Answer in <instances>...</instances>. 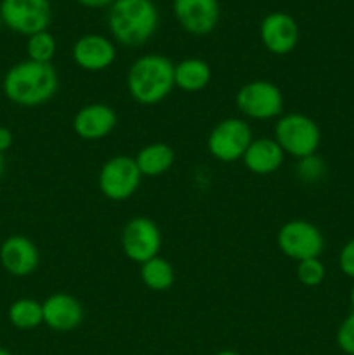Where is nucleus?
Masks as SVG:
<instances>
[{
	"mask_svg": "<svg viewBox=\"0 0 354 355\" xmlns=\"http://www.w3.org/2000/svg\"><path fill=\"white\" fill-rule=\"evenodd\" d=\"M349 300H351V305H353V311H354V283H353V288H351V293H349Z\"/></svg>",
	"mask_w": 354,
	"mask_h": 355,
	"instance_id": "c756f323",
	"label": "nucleus"
},
{
	"mask_svg": "<svg viewBox=\"0 0 354 355\" xmlns=\"http://www.w3.org/2000/svg\"><path fill=\"white\" fill-rule=\"evenodd\" d=\"M142 173L132 156L118 155L103 163L97 175L101 194L110 201H125L137 193Z\"/></svg>",
	"mask_w": 354,
	"mask_h": 355,
	"instance_id": "0eeeda50",
	"label": "nucleus"
},
{
	"mask_svg": "<svg viewBox=\"0 0 354 355\" xmlns=\"http://www.w3.org/2000/svg\"><path fill=\"white\" fill-rule=\"evenodd\" d=\"M44 324L52 331L68 333L78 328L83 321V307L76 297L69 293H54L42 302Z\"/></svg>",
	"mask_w": 354,
	"mask_h": 355,
	"instance_id": "dca6fc26",
	"label": "nucleus"
},
{
	"mask_svg": "<svg viewBox=\"0 0 354 355\" xmlns=\"http://www.w3.org/2000/svg\"><path fill=\"white\" fill-rule=\"evenodd\" d=\"M339 267L344 276L354 279V238L342 246L339 253Z\"/></svg>",
	"mask_w": 354,
	"mask_h": 355,
	"instance_id": "a878e982",
	"label": "nucleus"
},
{
	"mask_svg": "<svg viewBox=\"0 0 354 355\" xmlns=\"http://www.w3.org/2000/svg\"><path fill=\"white\" fill-rule=\"evenodd\" d=\"M3 175V155H0V179Z\"/></svg>",
	"mask_w": 354,
	"mask_h": 355,
	"instance_id": "7c9ffc66",
	"label": "nucleus"
},
{
	"mask_svg": "<svg viewBox=\"0 0 354 355\" xmlns=\"http://www.w3.org/2000/svg\"><path fill=\"white\" fill-rule=\"evenodd\" d=\"M212 69L200 58H187L174 66V83L183 92H200L210 83Z\"/></svg>",
	"mask_w": 354,
	"mask_h": 355,
	"instance_id": "6ab92c4d",
	"label": "nucleus"
},
{
	"mask_svg": "<svg viewBox=\"0 0 354 355\" xmlns=\"http://www.w3.org/2000/svg\"><path fill=\"white\" fill-rule=\"evenodd\" d=\"M14 135L12 132L7 127H0V155H3L6 151H9L12 148Z\"/></svg>",
	"mask_w": 354,
	"mask_h": 355,
	"instance_id": "bb28decb",
	"label": "nucleus"
},
{
	"mask_svg": "<svg viewBox=\"0 0 354 355\" xmlns=\"http://www.w3.org/2000/svg\"><path fill=\"white\" fill-rule=\"evenodd\" d=\"M174 16L191 35L212 33L221 19L219 0H174Z\"/></svg>",
	"mask_w": 354,
	"mask_h": 355,
	"instance_id": "f8f14e48",
	"label": "nucleus"
},
{
	"mask_svg": "<svg viewBox=\"0 0 354 355\" xmlns=\"http://www.w3.org/2000/svg\"><path fill=\"white\" fill-rule=\"evenodd\" d=\"M295 173L298 179L305 184H316L326 175V163L321 156L316 155L305 156V158L298 159L297 166H295Z\"/></svg>",
	"mask_w": 354,
	"mask_h": 355,
	"instance_id": "5701e85b",
	"label": "nucleus"
},
{
	"mask_svg": "<svg viewBox=\"0 0 354 355\" xmlns=\"http://www.w3.org/2000/svg\"><path fill=\"white\" fill-rule=\"evenodd\" d=\"M285 153L274 137L253 139L246 148L242 162L253 175H271L283 165Z\"/></svg>",
	"mask_w": 354,
	"mask_h": 355,
	"instance_id": "f3484780",
	"label": "nucleus"
},
{
	"mask_svg": "<svg viewBox=\"0 0 354 355\" xmlns=\"http://www.w3.org/2000/svg\"><path fill=\"white\" fill-rule=\"evenodd\" d=\"M117 111L104 103H90L80 107L71 121L73 132L82 141H101L115 130Z\"/></svg>",
	"mask_w": 354,
	"mask_h": 355,
	"instance_id": "4468645a",
	"label": "nucleus"
},
{
	"mask_svg": "<svg viewBox=\"0 0 354 355\" xmlns=\"http://www.w3.org/2000/svg\"><path fill=\"white\" fill-rule=\"evenodd\" d=\"M0 263L14 277H26L37 270L40 253L37 245L24 236H9L0 245Z\"/></svg>",
	"mask_w": 354,
	"mask_h": 355,
	"instance_id": "2eb2a0df",
	"label": "nucleus"
},
{
	"mask_svg": "<svg viewBox=\"0 0 354 355\" xmlns=\"http://www.w3.org/2000/svg\"><path fill=\"white\" fill-rule=\"evenodd\" d=\"M0 28H2V19H0Z\"/></svg>",
	"mask_w": 354,
	"mask_h": 355,
	"instance_id": "473e14b6",
	"label": "nucleus"
},
{
	"mask_svg": "<svg viewBox=\"0 0 354 355\" xmlns=\"http://www.w3.org/2000/svg\"><path fill=\"white\" fill-rule=\"evenodd\" d=\"M162 231L149 217H132L124 225L120 234L121 252L130 262L144 263L158 257L162 248Z\"/></svg>",
	"mask_w": 354,
	"mask_h": 355,
	"instance_id": "1a4fd4ad",
	"label": "nucleus"
},
{
	"mask_svg": "<svg viewBox=\"0 0 354 355\" xmlns=\"http://www.w3.org/2000/svg\"><path fill=\"white\" fill-rule=\"evenodd\" d=\"M253 141L252 128L243 118H224L210 130L207 149L217 162L233 163L243 158Z\"/></svg>",
	"mask_w": 354,
	"mask_h": 355,
	"instance_id": "6e6552de",
	"label": "nucleus"
},
{
	"mask_svg": "<svg viewBox=\"0 0 354 355\" xmlns=\"http://www.w3.org/2000/svg\"><path fill=\"white\" fill-rule=\"evenodd\" d=\"M134 159L142 177H158L172 168L176 162V151L167 142H151L139 149Z\"/></svg>",
	"mask_w": 354,
	"mask_h": 355,
	"instance_id": "a211bd4d",
	"label": "nucleus"
},
{
	"mask_svg": "<svg viewBox=\"0 0 354 355\" xmlns=\"http://www.w3.org/2000/svg\"><path fill=\"white\" fill-rule=\"evenodd\" d=\"M295 276H297L298 283L304 284L305 288H316L325 281L326 269L319 259L302 260V262H297Z\"/></svg>",
	"mask_w": 354,
	"mask_h": 355,
	"instance_id": "b1692460",
	"label": "nucleus"
},
{
	"mask_svg": "<svg viewBox=\"0 0 354 355\" xmlns=\"http://www.w3.org/2000/svg\"><path fill=\"white\" fill-rule=\"evenodd\" d=\"M108 26L118 44L144 45L158 28V9L151 0H115L108 14Z\"/></svg>",
	"mask_w": 354,
	"mask_h": 355,
	"instance_id": "7ed1b4c3",
	"label": "nucleus"
},
{
	"mask_svg": "<svg viewBox=\"0 0 354 355\" xmlns=\"http://www.w3.org/2000/svg\"><path fill=\"white\" fill-rule=\"evenodd\" d=\"M9 322L16 329L30 331L44 324V312H42V302L35 298H19L12 302L7 311Z\"/></svg>",
	"mask_w": 354,
	"mask_h": 355,
	"instance_id": "412c9836",
	"label": "nucleus"
},
{
	"mask_svg": "<svg viewBox=\"0 0 354 355\" xmlns=\"http://www.w3.org/2000/svg\"><path fill=\"white\" fill-rule=\"evenodd\" d=\"M71 58L73 62L83 71L99 73L111 68L117 59V47L104 35L89 33L73 44Z\"/></svg>",
	"mask_w": 354,
	"mask_h": 355,
	"instance_id": "ddd939ff",
	"label": "nucleus"
},
{
	"mask_svg": "<svg viewBox=\"0 0 354 355\" xmlns=\"http://www.w3.org/2000/svg\"><path fill=\"white\" fill-rule=\"evenodd\" d=\"M259 35L266 51L274 55H287L297 47L301 30H298L297 21L290 14L276 10L264 17L259 28Z\"/></svg>",
	"mask_w": 354,
	"mask_h": 355,
	"instance_id": "9b49d317",
	"label": "nucleus"
},
{
	"mask_svg": "<svg viewBox=\"0 0 354 355\" xmlns=\"http://www.w3.org/2000/svg\"><path fill=\"white\" fill-rule=\"evenodd\" d=\"M280 252L295 262L319 259L325 248V238L319 227L304 218H292L285 222L276 234Z\"/></svg>",
	"mask_w": 354,
	"mask_h": 355,
	"instance_id": "423d86ee",
	"label": "nucleus"
},
{
	"mask_svg": "<svg viewBox=\"0 0 354 355\" xmlns=\"http://www.w3.org/2000/svg\"><path fill=\"white\" fill-rule=\"evenodd\" d=\"M141 281L148 290L162 293V291H169L176 283V269L172 263L163 257H155V259L148 260V262L141 263Z\"/></svg>",
	"mask_w": 354,
	"mask_h": 355,
	"instance_id": "aec40b11",
	"label": "nucleus"
},
{
	"mask_svg": "<svg viewBox=\"0 0 354 355\" xmlns=\"http://www.w3.org/2000/svg\"><path fill=\"white\" fill-rule=\"evenodd\" d=\"M174 62L163 54H146L135 59L127 73L128 96L142 106L162 103L174 90Z\"/></svg>",
	"mask_w": 354,
	"mask_h": 355,
	"instance_id": "f03ea898",
	"label": "nucleus"
},
{
	"mask_svg": "<svg viewBox=\"0 0 354 355\" xmlns=\"http://www.w3.org/2000/svg\"><path fill=\"white\" fill-rule=\"evenodd\" d=\"M337 345L344 354L354 355V311L340 322L337 329Z\"/></svg>",
	"mask_w": 354,
	"mask_h": 355,
	"instance_id": "393cba45",
	"label": "nucleus"
},
{
	"mask_svg": "<svg viewBox=\"0 0 354 355\" xmlns=\"http://www.w3.org/2000/svg\"><path fill=\"white\" fill-rule=\"evenodd\" d=\"M2 89L7 99L17 106H42L58 92L59 76L51 62L26 59L14 64L6 73Z\"/></svg>",
	"mask_w": 354,
	"mask_h": 355,
	"instance_id": "f257e3e1",
	"label": "nucleus"
},
{
	"mask_svg": "<svg viewBox=\"0 0 354 355\" xmlns=\"http://www.w3.org/2000/svg\"><path fill=\"white\" fill-rule=\"evenodd\" d=\"M0 355H12V354H10L7 349H2V347H0Z\"/></svg>",
	"mask_w": 354,
	"mask_h": 355,
	"instance_id": "2f4dec72",
	"label": "nucleus"
},
{
	"mask_svg": "<svg viewBox=\"0 0 354 355\" xmlns=\"http://www.w3.org/2000/svg\"><path fill=\"white\" fill-rule=\"evenodd\" d=\"M0 19L9 30L19 35L45 31L52 21V7L49 0H2Z\"/></svg>",
	"mask_w": 354,
	"mask_h": 355,
	"instance_id": "9d476101",
	"label": "nucleus"
},
{
	"mask_svg": "<svg viewBox=\"0 0 354 355\" xmlns=\"http://www.w3.org/2000/svg\"><path fill=\"white\" fill-rule=\"evenodd\" d=\"M274 141L280 144L285 155L301 159L316 155L321 144V130L307 114H281L274 123Z\"/></svg>",
	"mask_w": 354,
	"mask_h": 355,
	"instance_id": "20e7f679",
	"label": "nucleus"
},
{
	"mask_svg": "<svg viewBox=\"0 0 354 355\" xmlns=\"http://www.w3.org/2000/svg\"><path fill=\"white\" fill-rule=\"evenodd\" d=\"M80 6L89 7V9H103V7L113 6L115 0H76Z\"/></svg>",
	"mask_w": 354,
	"mask_h": 355,
	"instance_id": "cd10ccee",
	"label": "nucleus"
},
{
	"mask_svg": "<svg viewBox=\"0 0 354 355\" xmlns=\"http://www.w3.org/2000/svg\"><path fill=\"white\" fill-rule=\"evenodd\" d=\"M236 107L250 120H273L283 114L285 99L280 87L269 80H252L239 87L235 97Z\"/></svg>",
	"mask_w": 354,
	"mask_h": 355,
	"instance_id": "39448f33",
	"label": "nucleus"
},
{
	"mask_svg": "<svg viewBox=\"0 0 354 355\" xmlns=\"http://www.w3.org/2000/svg\"><path fill=\"white\" fill-rule=\"evenodd\" d=\"M215 355H239V354L233 352V350H221V352H217Z\"/></svg>",
	"mask_w": 354,
	"mask_h": 355,
	"instance_id": "c85d7f7f",
	"label": "nucleus"
},
{
	"mask_svg": "<svg viewBox=\"0 0 354 355\" xmlns=\"http://www.w3.org/2000/svg\"><path fill=\"white\" fill-rule=\"evenodd\" d=\"M28 59L37 62H51L56 55V38L45 31L30 35L26 42Z\"/></svg>",
	"mask_w": 354,
	"mask_h": 355,
	"instance_id": "4be33fe9",
	"label": "nucleus"
}]
</instances>
